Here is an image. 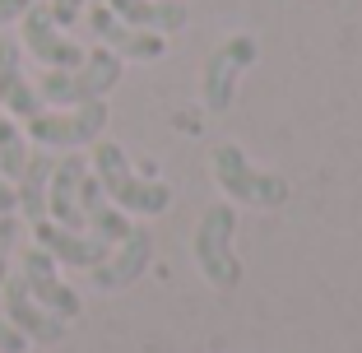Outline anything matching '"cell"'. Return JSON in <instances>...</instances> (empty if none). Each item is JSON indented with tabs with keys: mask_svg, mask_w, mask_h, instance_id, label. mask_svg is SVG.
I'll use <instances>...</instances> for the list:
<instances>
[{
	"mask_svg": "<svg viewBox=\"0 0 362 353\" xmlns=\"http://www.w3.org/2000/svg\"><path fill=\"white\" fill-rule=\"evenodd\" d=\"M88 172L98 177L103 195L117 204L121 214H163V209L172 204V186L153 182V177H139V172L130 168L126 149L112 144V139H98V144H93V163H88Z\"/></svg>",
	"mask_w": 362,
	"mask_h": 353,
	"instance_id": "6da1fadb",
	"label": "cell"
},
{
	"mask_svg": "<svg viewBox=\"0 0 362 353\" xmlns=\"http://www.w3.org/2000/svg\"><path fill=\"white\" fill-rule=\"evenodd\" d=\"M117 84H121V56L98 47V52H84L75 70H47L37 79V98H42V108H79V103L107 98Z\"/></svg>",
	"mask_w": 362,
	"mask_h": 353,
	"instance_id": "7a4b0ae2",
	"label": "cell"
},
{
	"mask_svg": "<svg viewBox=\"0 0 362 353\" xmlns=\"http://www.w3.org/2000/svg\"><path fill=\"white\" fill-rule=\"evenodd\" d=\"M107 130V103H79V108H42L23 121V135L37 149H84L98 144Z\"/></svg>",
	"mask_w": 362,
	"mask_h": 353,
	"instance_id": "3957f363",
	"label": "cell"
},
{
	"mask_svg": "<svg viewBox=\"0 0 362 353\" xmlns=\"http://www.w3.org/2000/svg\"><path fill=\"white\" fill-rule=\"evenodd\" d=\"M233 237H237V209L233 204H214V209H204L200 228H195V242H191L200 274L223 293L242 284V260L233 251Z\"/></svg>",
	"mask_w": 362,
	"mask_h": 353,
	"instance_id": "277c9868",
	"label": "cell"
},
{
	"mask_svg": "<svg viewBox=\"0 0 362 353\" xmlns=\"http://www.w3.org/2000/svg\"><path fill=\"white\" fill-rule=\"evenodd\" d=\"M214 182L223 186L228 200L256 204V209H279L288 200V182L274 172H260L237 144H218L214 149Z\"/></svg>",
	"mask_w": 362,
	"mask_h": 353,
	"instance_id": "5b68a950",
	"label": "cell"
},
{
	"mask_svg": "<svg viewBox=\"0 0 362 353\" xmlns=\"http://www.w3.org/2000/svg\"><path fill=\"white\" fill-rule=\"evenodd\" d=\"M19 47L33 56V61H42L47 70H75V65L84 61V47L47 14V5H28V10H23Z\"/></svg>",
	"mask_w": 362,
	"mask_h": 353,
	"instance_id": "8992f818",
	"label": "cell"
},
{
	"mask_svg": "<svg viewBox=\"0 0 362 353\" xmlns=\"http://www.w3.org/2000/svg\"><path fill=\"white\" fill-rule=\"evenodd\" d=\"M251 61H256V42H251L246 33L228 37V42L204 61V75H200V103H204V112H228V108H233L237 79H242V70H251Z\"/></svg>",
	"mask_w": 362,
	"mask_h": 353,
	"instance_id": "52a82bcc",
	"label": "cell"
},
{
	"mask_svg": "<svg viewBox=\"0 0 362 353\" xmlns=\"http://www.w3.org/2000/svg\"><path fill=\"white\" fill-rule=\"evenodd\" d=\"M0 311L10 316V325H14V330H19L28 344H61V340H65V321L33 302V293H28V284H23L19 270H14V274L0 284Z\"/></svg>",
	"mask_w": 362,
	"mask_h": 353,
	"instance_id": "ba28073f",
	"label": "cell"
},
{
	"mask_svg": "<svg viewBox=\"0 0 362 353\" xmlns=\"http://www.w3.org/2000/svg\"><path fill=\"white\" fill-rule=\"evenodd\" d=\"M19 274H23V284H28L37 307H47L52 316H61V321L79 316V293L56 274V260L47 256L42 246H23L19 251Z\"/></svg>",
	"mask_w": 362,
	"mask_h": 353,
	"instance_id": "9c48e42d",
	"label": "cell"
},
{
	"mask_svg": "<svg viewBox=\"0 0 362 353\" xmlns=\"http://www.w3.org/2000/svg\"><path fill=\"white\" fill-rule=\"evenodd\" d=\"M88 28H93V37L107 47V52H117L121 61H158L163 52H168V37L163 33H149V28H135V23L117 19V14L107 10V5H93V10H84Z\"/></svg>",
	"mask_w": 362,
	"mask_h": 353,
	"instance_id": "30bf717a",
	"label": "cell"
},
{
	"mask_svg": "<svg viewBox=\"0 0 362 353\" xmlns=\"http://www.w3.org/2000/svg\"><path fill=\"white\" fill-rule=\"evenodd\" d=\"M28 233H33V246H42L56 265H70V270H93V265H103L107 251H112L103 237L75 233V228H61V224H52V219L28 224Z\"/></svg>",
	"mask_w": 362,
	"mask_h": 353,
	"instance_id": "8fae6325",
	"label": "cell"
},
{
	"mask_svg": "<svg viewBox=\"0 0 362 353\" xmlns=\"http://www.w3.org/2000/svg\"><path fill=\"white\" fill-rule=\"evenodd\" d=\"M149 256H153V237L144 228H130L126 242H117V251H107L103 265H93V289L103 293H117V289H130L144 270H149Z\"/></svg>",
	"mask_w": 362,
	"mask_h": 353,
	"instance_id": "7c38bea8",
	"label": "cell"
},
{
	"mask_svg": "<svg viewBox=\"0 0 362 353\" xmlns=\"http://www.w3.org/2000/svg\"><path fill=\"white\" fill-rule=\"evenodd\" d=\"M0 112L14 121H28L42 112V98H37V84L23 75V47L0 37Z\"/></svg>",
	"mask_w": 362,
	"mask_h": 353,
	"instance_id": "4fadbf2b",
	"label": "cell"
},
{
	"mask_svg": "<svg viewBox=\"0 0 362 353\" xmlns=\"http://www.w3.org/2000/svg\"><path fill=\"white\" fill-rule=\"evenodd\" d=\"M88 177V163L79 154L52 163V182H47V219L61 228H75L84 233V214H79V186Z\"/></svg>",
	"mask_w": 362,
	"mask_h": 353,
	"instance_id": "5bb4252c",
	"label": "cell"
},
{
	"mask_svg": "<svg viewBox=\"0 0 362 353\" xmlns=\"http://www.w3.org/2000/svg\"><path fill=\"white\" fill-rule=\"evenodd\" d=\"M103 5L117 19L135 23V28H149V33L186 28V5H177V0H103Z\"/></svg>",
	"mask_w": 362,
	"mask_h": 353,
	"instance_id": "9a60e30c",
	"label": "cell"
},
{
	"mask_svg": "<svg viewBox=\"0 0 362 353\" xmlns=\"http://www.w3.org/2000/svg\"><path fill=\"white\" fill-rule=\"evenodd\" d=\"M47 182H52V158L47 154H28L19 182H14V195H19V219L23 224H37L47 219Z\"/></svg>",
	"mask_w": 362,
	"mask_h": 353,
	"instance_id": "2e32d148",
	"label": "cell"
},
{
	"mask_svg": "<svg viewBox=\"0 0 362 353\" xmlns=\"http://www.w3.org/2000/svg\"><path fill=\"white\" fill-rule=\"evenodd\" d=\"M28 154H33V144H28V135L19 130V121L0 112V177L19 182V172H23V163H28Z\"/></svg>",
	"mask_w": 362,
	"mask_h": 353,
	"instance_id": "e0dca14e",
	"label": "cell"
},
{
	"mask_svg": "<svg viewBox=\"0 0 362 353\" xmlns=\"http://www.w3.org/2000/svg\"><path fill=\"white\" fill-rule=\"evenodd\" d=\"M19 237H23L19 214H0V284L14 274V251H19Z\"/></svg>",
	"mask_w": 362,
	"mask_h": 353,
	"instance_id": "ac0fdd59",
	"label": "cell"
},
{
	"mask_svg": "<svg viewBox=\"0 0 362 353\" xmlns=\"http://www.w3.org/2000/svg\"><path fill=\"white\" fill-rule=\"evenodd\" d=\"M84 10H88V0H47V14H52L61 28H70L75 19H84Z\"/></svg>",
	"mask_w": 362,
	"mask_h": 353,
	"instance_id": "d6986e66",
	"label": "cell"
},
{
	"mask_svg": "<svg viewBox=\"0 0 362 353\" xmlns=\"http://www.w3.org/2000/svg\"><path fill=\"white\" fill-rule=\"evenodd\" d=\"M0 353H28V340L10 325V316L0 311Z\"/></svg>",
	"mask_w": 362,
	"mask_h": 353,
	"instance_id": "ffe728a7",
	"label": "cell"
},
{
	"mask_svg": "<svg viewBox=\"0 0 362 353\" xmlns=\"http://www.w3.org/2000/svg\"><path fill=\"white\" fill-rule=\"evenodd\" d=\"M28 5L33 0H0V28H5V23H19Z\"/></svg>",
	"mask_w": 362,
	"mask_h": 353,
	"instance_id": "44dd1931",
	"label": "cell"
},
{
	"mask_svg": "<svg viewBox=\"0 0 362 353\" xmlns=\"http://www.w3.org/2000/svg\"><path fill=\"white\" fill-rule=\"evenodd\" d=\"M0 214H19V195H14L10 177H0Z\"/></svg>",
	"mask_w": 362,
	"mask_h": 353,
	"instance_id": "7402d4cb",
	"label": "cell"
}]
</instances>
